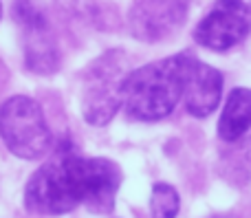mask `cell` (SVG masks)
Listing matches in <instances>:
<instances>
[{
    "mask_svg": "<svg viewBox=\"0 0 251 218\" xmlns=\"http://www.w3.org/2000/svg\"><path fill=\"white\" fill-rule=\"evenodd\" d=\"M13 16L18 18L25 35L26 66L40 75L55 73L60 66V53L42 9L33 0H13Z\"/></svg>",
    "mask_w": 251,
    "mask_h": 218,
    "instance_id": "cell-7",
    "label": "cell"
},
{
    "mask_svg": "<svg viewBox=\"0 0 251 218\" xmlns=\"http://www.w3.org/2000/svg\"><path fill=\"white\" fill-rule=\"evenodd\" d=\"M251 31V9L245 0H214L212 9L196 24L194 40L209 51H227Z\"/></svg>",
    "mask_w": 251,
    "mask_h": 218,
    "instance_id": "cell-6",
    "label": "cell"
},
{
    "mask_svg": "<svg viewBox=\"0 0 251 218\" xmlns=\"http://www.w3.org/2000/svg\"><path fill=\"white\" fill-rule=\"evenodd\" d=\"M66 163L79 205H86L97 214L113 210L122 185V170L117 163L104 157H82L73 150H66Z\"/></svg>",
    "mask_w": 251,
    "mask_h": 218,
    "instance_id": "cell-4",
    "label": "cell"
},
{
    "mask_svg": "<svg viewBox=\"0 0 251 218\" xmlns=\"http://www.w3.org/2000/svg\"><path fill=\"white\" fill-rule=\"evenodd\" d=\"M251 130V91L234 88L218 119V137L223 141H238Z\"/></svg>",
    "mask_w": 251,
    "mask_h": 218,
    "instance_id": "cell-10",
    "label": "cell"
},
{
    "mask_svg": "<svg viewBox=\"0 0 251 218\" xmlns=\"http://www.w3.org/2000/svg\"><path fill=\"white\" fill-rule=\"evenodd\" d=\"M0 16H2V7H0Z\"/></svg>",
    "mask_w": 251,
    "mask_h": 218,
    "instance_id": "cell-13",
    "label": "cell"
},
{
    "mask_svg": "<svg viewBox=\"0 0 251 218\" xmlns=\"http://www.w3.org/2000/svg\"><path fill=\"white\" fill-rule=\"evenodd\" d=\"M128 73V57L117 48L106 51L86 69L82 84V115L91 126H106L119 113Z\"/></svg>",
    "mask_w": 251,
    "mask_h": 218,
    "instance_id": "cell-2",
    "label": "cell"
},
{
    "mask_svg": "<svg viewBox=\"0 0 251 218\" xmlns=\"http://www.w3.org/2000/svg\"><path fill=\"white\" fill-rule=\"evenodd\" d=\"M0 139L9 152L26 161L47 157L53 135L38 101L25 95L9 97L0 106Z\"/></svg>",
    "mask_w": 251,
    "mask_h": 218,
    "instance_id": "cell-3",
    "label": "cell"
},
{
    "mask_svg": "<svg viewBox=\"0 0 251 218\" xmlns=\"http://www.w3.org/2000/svg\"><path fill=\"white\" fill-rule=\"evenodd\" d=\"M194 60L190 53H176L130 71L122 95L126 115L137 121H159L172 115L183 99L185 79Z\"/></svg>",
    "mask_w": 251,
    "mask_h": 218,
    "instance_id": "cell-1",
    "label": "cell"
},
{
    "mask_svg": "<svg viewBox=\"0 0 251 218\" xmlns=\"http://www.w3.org/2000/svg\"><path fill=\"white\" fill-rule=\"evenodd\" d=\"M69 11H73L75 16H82V18H93L97 16V7L93 0H60Z\"/></svg>",
    "mask_w": 251,
    "mask_h": 218,
    "instance_id": "cell-12",
    "label": "cell"
},
{
    "mask_svg": "<svg viewBox=\"0 0 251 218\" xmlns=\"http://www.w3.org/2000/svg\"><path fill=\"white\" fill-rule=\"evenodd\" d=\"M64 154L66 150H60L29 179L25 190V203L29 212L44 216H60L69 214L79 205L73 192Z\"/></svg>",
    "mask_w": 251,
    "mask_h": 218,
    "instance_id": "cell-5",
    "label": "cell"
},
{
    "mask_svg": "<svg viewBox=\"0 0 251 218\" xmlns=\"http://www.w3.org/2000/svg\"><path fill=\"white\" fill-rule=\"evenodd\" d=\"M181 198L178 192L168 183H156L150 194V212L152 218H176Z\"/></svg>",
    "mask_w": 251,
    "mask_h": 218,
    "instance_id": "cell-11",
    "label": "cell"
},
{
    "mask_svg": "<svg viewBox=\"0 0 251 218\" xmlns=\"http://www.w3.org/2000/svg\"><path fill=\"white\" fill-rule=\"evenodd\" d=\"M185 16V0H134L128 11V26L141 42H159L176 33Z\"/></svg>",
    "mask_w": 251,
    "mask_h": 218,
    "instance_id": "cell-8",
    "label": "cell"
},
{
    "mask_svg": "<svg viewBox=\"0 0 251 218\" xmlns=\"http://www.w3.org/2000/svg\"><path fill=\"white\" fill-rule=\"evenodd\" d=\"M223 95V75L218 69L194 60L183 88V104L192 117L205 119L218 108Z\"/></svg>",
    "mask_w": 251,
    "mask_h": 218,
    "instance_id": "cell-9",
    "label": "cell"
}]
</instances>
